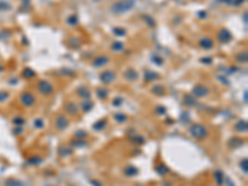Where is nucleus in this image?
<instances>
[{"mask_svg":"<svg viewBox=\"0 0 248 186\" xmlns=\"http://www.w3.org/2000/svg\"><path fill=\"white\" fill-rule=\"evenodd\" d=\"M134 5H135V0H119L110 6V11L113 14L120 15V14L130 11L134 8Z\"/></svg>","mask_w":248,"mask_h":186,"instance_id":"1","label":"nucleus"},{"mask_svg":"<svg viewBox=\"0 0 248 186\" xmlns=\"http://www.w3.org/2000/svg\"><path fill=\"white\" fill-rule=\"evenodd\" d=\"M189 133H190V135H191L192 138H195V139H197V140H202V139L207 138V135H209L207 128H206L205 125L199 124V123L190 125Z\"/></svg>","mask_w":248,"mask_h":186,"instance_id":"2","label":"nucleus"},{"mask_svg":"<svg viewBox=\"0 0 248 186\" xmlns=\"http://www.w3.org/2000/svg\"><path fill=\"white\" fill-rule=\"evenodd\" d=\"M209 88L206 87V86H204V85H201V83H199V85H196L194 88H192V96L195 97V98H204V97H206V96H209Z\"/></svg>","mask_w":248,"mask_h":186,"instance_id":"3","label":"nucleus"},{"mask_svg":"<svg viewBox=\"0 0 248 186\" xmlns=\"http://www.w3.org/2000/svg\"><path fill=\"white\" fill-rule=\"evenodd\" d=\"M20 101H21V103H23L25 107H33V106L36 103L35 96L30 92L23 93V94H21V97H20Z\"/></svg>","mask_w":248,"mask_h":186,"instance_id":"4","label":"nucleus"},{"mask_svg":"<svg viewBox=\"0 0 248 186\" xmlns=\"http://www.w3.org/2000/svg\"><path fill=\"white\" fill-rule=\"evenodd\" d=\"M37 88H38L40 93L46 94V96H48V94H51L53 92V86L48 81H40L37 83Z\"/></svg>","mask_w":248,"mask_h":186,"instance_id":"5","label":"nucleus"},{"mask_svg":"<svg viewBox=\"0 0 248 186\" xmlns=\"http://www.w3.org/2000/svg\"><path fill=\"white\" fill-rule=\"evenodd\" d=\"M99 80L104 85H110L114 80H115V73L113 71H106V72H102L101 76H99Z\"/></svg>","mask_w":248,"mask_h":186,"instance_id":"6","label":"nucleus"},{"mask_svg":"<svg viewBox=\"0 0 248 186\" xmlns=\"http://www.w3.org/2000/svg\"><path fill=\"white\" fill-rule=\"evenodd\" d=\"M55 125H56V128H57L58 130H65V129L68 127V119H67L63 114H60V116L56 118V121H55Z\"/></svg>","mask_w":248,"mask_h":186,"instance_id":"7","label":"nucleus"},{"mask_svg":"<svg viewBox=\"0 0 248 186\" xmlns=\"http://www.w3.org/2000/svg\"><path fill=\"white\" fill-rule=\"evenodd\" d=\"M231 39H232V35L230 34V31H227L226 29H223V30H221L218 32V40L222 44H226V42L231 41Z\"/></svg>","mask_w":248,"mask_h":186,"instance_id":"8","label":"nucleus"},{"mask_svg":"<svg viewBox=\"0 0 248 186\" xmlns=\"http://www.w3.org/2000/svg\"><path fill=\"white\" fill-rule=\"evenodd\" d=\"M65 111H66L68 114H71V116L78 114V107H77L73 102H67V103H65Z\"/></svg>","mask_w":248,"mask_h":186,"instance_id":"9","label":"nucleus"},{"mask_svg":"<svg viewBox=\"0 0 248 186\" xmlns=\"http://www.w3.org/2000/svg\"><path fill=\"white\" fill-rule=\"evenodd\" d=\"M108 62H109L108 56L102 55V56H98L97 59H94V61H93V66H94V67H103V66L107 65Z\"/></svg>","mask_w":248,"mask_h":186,"instance_id":"10","label":"nucleus"},{"mask_svg":"<svg viewBox=\"0 0 248 186\" xmlns=\"http://www.w3.org/2000/svg\"><path fill=\"white\" fill-rule=\"evenodd\" d=\"M124 77L128 80V81H137L138 80V73H137V71L135 70H133V68H129V70H127L125 72H124Z\"/></svg>","mask_w":248,"mask_h":186,"instance_id":"11","label":"nucleus"},{"mask_svg":"<svg viewBox=\"0 0 248 186\" xmlns=\"http://www.w3.org/2000/svg\"><path fill=\"white\" fill-rule=\"evenodd\" d=\"M235 130L238 133H246L248 130V124L246 121H240L235 124Z\"/></svg>","mask_w":248,"mask_h":186,"instance_id":"12","label":"nucleus"},{"mask_svg":"<svg viewBox=\"0 0 248 186\" xmlns=\"http://www.w3.org/2000/svg\"><path fill=\"white\" fill-rule=\"evenodd\" d=\"M182 102H184V104H186L187 107H194V106H196V99H195V97H194L192 94H186V96H184Z\"/></svg>","mask_w":248,"mask_h":186,"instance_id":"13","label":"nucleus"},{"mask_svg":"<svg viewBox=\"0 0 248 186\" xmlns=\"http://www.w3.org/2000/svg\"><path fill=\"white\" fill-rule=\"evenodd\" d=\"M200 46L204 47L205 50H210L213 47V41L210 37H204L200 40Z\"/></svg>","mask_w":248,"mask_h":186,"instance_id":"14","label":"nucleus"},{"mask_svg":"<svg viewBox=\"0 0 248 186\" xmlns=\"http://www.w3.org/2000/svg\"><path fill=\"white\" fill-rule=\"evenodd\" d=\"M77 94L81 97V98H84V99H89L91 98V92H89V90L87 88V87H79V88H77Z\"/></svg>","mask_w":248,"mask_h":186,"instance_id":"15","label":"nucleus"},{"mask_svg":"<svg viewBox=\"0 0 248 186\" xmlns=\"http://www.w3.org/2000/svg\"><path fill=\"white\" fill-rule=\"evenodd\" d=\"M243 143H245V140L243 139H241V138H232V139H230V142H228V145L231 147V148H240V147H242L243 145Z\"/></svg>","mask_w":248,"mask_h":186,"instance_id":"16","label":"nucleus"},{"mask_svg":"<svg viewBox=\"0 0 248 186\" xmlns=\"http://www.w3.org/2000/svg\"><path fill=\"white\" fill-rule=\"evenodd\" d=\"M213 178H215V180H216V183H217V185L218 186L225 184V175H223L222 171H220V170L215 171V173H213Z\"/></svg>","mask_w":248,"mask_h":186,"instance_id":"17","label":"nucleus"},{"mask_svg":"<svg viewBox=\"0 0 248 186\" xmlns=\"http://www.w3.org/2000/svg\"><path fill=\"white\" fill-rule=\"evenodd\" d=\"M124 174L127 176H135L138 174V169L135 166H133V165H129V166H127L124 169Z\"/></svg>","mask_w":248,"mask_h":186,"instance_id":"18","label":"nucleus"},{"mask_svg":"<svg viewBox=\"0 0 248 186\" xmlns=\"http://www.w3.org/2000/svg\"><path fill=\"white\" fill-rule=\"evenodd\" d=\"M144 77H145V80H146L148 82H150V81L158 80V78H159V75H158L156 72H153V71H148V72H145V73H144Z\"/></svg>","mask_w":248,"mask_h":186,"instance_id":"19","label":"nucleus"},{"mask_svg":"<svg viewBox=\"0 0 248 186\" xmlns=\"http://www.w3.org/2000/svg\"><path fill=\"white\" fill-rule=\"evenodd\" d=\"M151 92L158 94V96H163L165 93V88L161 86V85H155L153 88H151Z\"/></svg>","mask_w":248,"mask_h":186,"instance_id":"20","label":"nucleus"},{"mask_svg":"<svg viewBox=\"0 0 248 186\" xmlns=\"http://www.w3.org/2000/svg\"><path fill=\"white\" fill-rule=\"evenodd\" d=\"M4 185L5 186H24V184H23L21 181H19V180H15V179H8V180H5Z\"/></svg>","mask_w":248,"mask_h":186,"instance_id":"21","label":"nucleus"},{"mask_svg":"<svg viewBox=\"0 0 248 186\" xmlns=\"http://www.w3.org/2000/svg\"><path fill=\"white\" fill-rule=\"evenodd\" d=\"M156 173L159 174V175H166L168 173H169V169H168V166H165L164 164H161V165H159V166H156Z\"/></svg>","mask_w":248,"mask_h":186,"instance_id":"22","label":"nucleus"},{"mask_svg":"<svg viewBox=\"0 0 248 186\" xmlns=\"http://www.w3.org/2000/svg\"><path fill=\"white\" fill-rule=\"evenodd\" d=\"M114 121H117L118 123H124L125 121H127V116L124 114V113H115L114 114Z\"/></svg>","mask_w":248,"mask_h":186,"instance_id":"23","label":"nucleus"},{"mask_svg":"<svg viewBox=\"0 0 248 186\" xmlns=\"http://www.w3.org/2000/svg\"><path fill=\"white\" fill-rule=\"evenodd\" d=\"M60 155L62 156V158H66V156H70L72 154V150L70 148H67V147H61L60 148Z\"/></svg>","mask_w":248,"mask_h":186,"instance_id":"24","label":"nucleus"},{"mask_svg":"<svg viewBox=\"0 0 248 186\" xmlns=\"http://www.w3.org/2000/svg\"><path fill=\"white\" fill-rule=\"evenodd\" d=\"M35 71L34 70H31V68H25L24 71H23V76L25 77V78H33V77H35Z\"/></svg>","mask_w":248,"mask_h":186,"instance_id":"25","label":"nucleus"},{"mask_svg":"<svg viewBox=\"0 0 248 186\" xmlns=\"http://www.w3.org/2000/svg\"><path fill=\"white\" fill-rule=\"evenodd\" d=\"M42 161H43V159L40 158V156H34V158H30V159L28 160V163H29L30 165H38V164H41Z\"/></svg>","mask_w":248,"mask_h":186,"instance_id":"26","label":"nucleus"},{"mask_svg":"<svg viewBox=\"0 0 248 186\" xmlns=\"http://www.w3.org/2000/svg\"><path fill=\"white\" fill-rule=\"evenodd\" d=\"M86 145H87V142H84L83 139H78V140L72 142V147L73 148H83Z\"/></svg>","mask_w":248,"mask_h":186,"instance_id":"27","label":"nucleus"},{"mask_svg":"<svg viewBox=\"0 0 248 186\" xmlns=\"http://www.w3.org/2000/svg\"><path fill=\"white\" fill-rule=\"evenodd\" d=\"M92 108H93V103H92V102H89V101H84V102L82 103V109H83L84 112H89Z\"/></svg>","mask_w":248,"mask_h":186,"instance_id":"28","label":"nucleus"},{"mask_svg":"<svg viewBox=\"0 0 248 186\" xmlns=\"http://www.w3.org/2000/svg\"><path fill=\"white\" fill-rule=\"evenodd\" d=\"M106 125H107L106 121H99V122H97V123L93 124V127H92V128H93L94 130H102Z\"/></svg>","mask_w":248,"mask_h":186,"instance_id":"29","label":"nucleus"},{"mask_svg":"<svg viewBox=\"0 0 248 186\" xmlns=\"http://www.w3.org/2000/svg\"><path fill=\"white\" fill-rule=\"evenodd\" d=\"M107 96H108V91L104 90V88H99V90L97 91V97H98V98H101V99L107 98Z\"/></svg>","mask_w":248,"mask_h":186,"instance_id":"30","label":"nucleus"},{"mask_svg":"<svg viewBox=\"0 0 248 186\" xmlns=\"http://www.w3.org/2000/svg\"><path fill=\"white\" fill-rule=\"evenodd\" d=\"M123 47H124V45H123L122 42H119V41H118V42H114L113 46H112V49H113L114 51H117V52H118V51H122Z\"/></svg>","mask_w":248,"mask_h":186,"instance_id":"31","label":"nucleus"},{"mask_svg":"<svg viewBox=\"0 0 248 186\" xmlns=\"http://www.w3.org/2000/svg\"><path fill=\"white\" fill-rule=\"evenodd\" d=\"M241 169L243 170V173L247 175L248 174V165H247V159H243L241 161Z\"/></svg>","mask_w":248,"mask_h":186,"instance_id":"32","label":"nucleus"},{"mask_svg":"<svg viewBox=\"0 0 248 186\" xmlns=\"http://www.w3.org/2000/svg\"><path fill=\"white\" fill-rule=\"evenodd\" d=\"M123 102H124V99L122 97H117L115 99H113V106L114 107H119V106H122Z\"/></svg>","mask_w":248,"mask_h":186,"instance_id":"33","label":"nucleus"},{"mask_svg":"<svg viewBox=\"0 0 248 186\" xmlns=\"http://www.w3.org/2000/svg\"><path fill=\"white\" fill-rule=\"evenodd\" d=\"M67 23L70 24V25H76L77 23H78V19H77V16H74V15H71L68 19H67Z\"/></svg>","mask_w":248,"mask_h":186,"instance_id":"34","label":"nucleus"},{"mask_svg":"<svg viewBox=\"0 0 248 186\" xmlns=\"http://www.w3.org/2000/svg\"><path fill=\"white\" fill-rule=\"evenodd\" d=\"M43 125H45V123H43V121H42V119H36L35 122H34V127L37 128V129L43 128Z\"/></svg>","mask_w":248,"mask_h":186,"instance_id":"35","label":"nucleus"},{"mask_svg":"<svg viewBox=\"0 0 248 186\" xmlns=\"http://www.w3.org/2000/svg\"><path fill=\"white\" fill-rule=\"evenodd\" d=\"M87 135V132H84V130H78L76 134H74V137L77 138V139H82V138H84Z\"/></svg>","mask_w":248,"mask_h":186,"instance_id":"36","label":"nucleus"},{"mask_svg":"<svg viewBox=\"0 0 248 186\" xmlns=\"http://www.w3.org/2000/svg\"><path fill=\"white\" fill-rule=\"evenodd\" d=\"M113 31H114V34H115V35H118V36H124V35H125V30H124V29L114 28V29H113Z\"/></svg>","mask_w":248,"mask_h":186,"instance_id":"37","label":"nucleus"},{"mask_svg":"<svg viewBox=\"0 0 248 186\" xmlns=\"http://www.w3.org/2000/svg\"><path fill=\"white\" fill-rule=\"evenodd\" d=\"M8 98H9V93L8 92H0V103H1V102H5Z\"/></svg>","mask_w":248,"mask_h":186,"instance_id":"38","label":"nucleus"},{"mask_svg":"<svg viewBox=\"0 0 248 186\" xmlns=\"http://www.w3.org/2000/svg\"><path fill=\"white\" fill-rule=\"evenodd\" d=\"M14 124H16V125H23V124L25 123V121L23 119V118H20V117H16V118H14Z\"/></svg>","mask_w":248,"mask_h":186,"instance_id":"39","label":"nucleus"},{"mask_svg":"<svg viewBox=\"0 0 248 186\" xmlns=\"http://www.w3.org/2000/svg\"><path fill=\"white\" fill-rule=\"evenodd\" d=\"M155 111H156V113H158V114H160V116L166 113V108H165V107H158Z\"/></svg>","mask_w":248,"mask_h":186,"instance_id":"40","label":"nucleus"},{"mask_svg":"<svg viewBox=\"0 0 248 186\" xmlns=\"http://www.w3.org/2000/svg\"><path fill=\"white\" fill-rule=\"evenodd\" d=\"M180 118H181V121H182L184 123H185L186 121H190V116L187 114V112H184V113L181 114V117H180Z\"/></svg>","mask_w":248,"mask_h":186,"instance_id":"41","label":"nucleus"},{"mask_svg":"<svg viewBox=\"0 0 248 186\" xmlns=\"http://www.w3.org/2000/svg\"><path fill=\"white\" fill-rule=\"evenodd\" d=\"M218 1L222 4H226V5H233V0H218Z\"/></svg>","mask_w":248,"mask_h":186,"instance_id":"42","label":"nucleus"},{"mask_svg":"<svg viewBox=\"0 0 248 186\" xmlns=\"http://www.w3.org/2000/svg\"><path fill=\"white\" fill-rule=\"evenodd\" d=\"M153 60H155V61L158 62L156 65H161V63H163V60H161L160 57H158L156 55H154V56H153Z\"/></svg>","mask_w":248,"mask_h":186,"instance_id":"43","label":"nucleus"},{"mask_svg":"<svg viewBox=\"0 0 248 186\" xmlns=\"http://www.w3.org/2000/svg\"><path fill=\"white\" fill-rule=\"evenodd\" d=\"M243 3H245V0H233V5H236V6H240Z\"/></svg>","mask_w":248,"mask_h":186,"instance_id":"44","label":"nucleus"},{"mask_svg":"<svg viewBox=\"0 0 248 186\" xmlns=\"http://www.w3.org/2000/svg\"><path fill=\"white\" fill-rule=\"evenodd\" d=\"M91 183H92V185L93 186H102L101 184H98V181H94V180H92Z\"/></svg>","mask_w":248,"mask_h":186,"instance_id":"45","label":"nucleus"},{"mask_svg":"<svg viewBox=\"0 0 248 186\" xmlns=\"http://www.w3.org/2000/svg\"><path fill=\"white\" fill-rule=\"evenodd\" d=\"M202 62H211V59H202Z\"/></svg>","mask_w":248,"mask_h":186,"instance_id":"46","label":"nucleus"},{"mask_svg":"<svg viewBox=\"0 0 248 186\" xmlns=\"http://www.w3.org/2000/svg\"><path fill=\"white\" fill-rule=\"evenodd\" d=\"M135 186H142V185H135Z\"/></svg>","mask_w":248,"mask_h":186,"instance_id":"47","label":"nucleus"}]
</instances>
